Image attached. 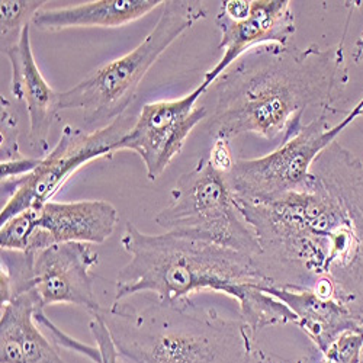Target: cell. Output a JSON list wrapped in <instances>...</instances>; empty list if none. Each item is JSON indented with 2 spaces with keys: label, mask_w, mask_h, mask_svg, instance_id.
Wrapping results in <instances>:
<instances>
[{
  "label": "cell",
  "mask_w": 363,
  "mask_h": 363,
  "mask_svg": "<svg viewBox=\"0 0 363 363\" xmlns=\"http://www.w3.org/2000/svg\"><path fill=\"white\" fill-rule=\"evenodd\" d=\"M35 209V231L26 252H40L54 245H102L118 224L116 208L104 199L76 202L50 201Z\"/></svg>",
  "instance_id": "cell-11"
},
{
  "label": "cell",
  "mask_w": 363,
  "mask_h": 363,
  "mask_svg": "<svg viewBox=\"0 0 363 363\" xmlns=\"http://www.w3.org/2000/svg\"><path fill=\"white\" fill-rule=\"evenodd\" d=\"M313 173L342 201L363 235V162L335 141L315 160Z\"/></svg>",
  "instance_id": "cell-16"
},
{
  "label": "cell",
  "mask_w": 363,
  "mask_h": 363,
  "mask_svg": "<svg viewBox=\"0 0 363 363\" xmlns=\"http://www.w3.org/2000/svg\"><path fill=\"white\" fill-rule=\"evenodd\" d=\"M121 246L131 259L116 277L113 302L138 294L177 302L211 291L238 302L241 320L253 336L270 325L296 324L284 302L266 292L270 281L246 253L173 233L145 234L131 223Z\"/></svg>",
  "instance_id": "cell-2"
},
{
  "label": "cell",
  "mask_w": 363,
  "mask_h": 363,
  "mask_svg": "<svg viewBox=\"0 0 363 363\" xmlns=\"http://www.w3.org/2000/svg\"><path fill=\"white\" fill-rule=\"evenodd\" d=\"M274 295L295 314L296 325L324 354L330 345L347 331H363V321L342 299L307 288L270 286Z\"/></svg>",
  "instance_id": "cell-13"
},
{
  "label": "cell",
  "mask_w": 363,
  "mask_h": 363,
  "mask_svg": "<svg viewBox=\"0 0 363 363\" xmlns=\"http://www.w3.org/2000/svg\"><path fill=\"white\" fill-rule=\"evenodd\" d=\"M209 162L218 172L227 176L231 172L235 162L230 150V141L216 140V144L213 145V150H211Z\"/></svg>",
  "instance_id": "cell-21"
},
{
  "label": "cell",
  "mask_w": 363,
  "mask_h": 363,
  "mask_svg": "<svg viewBox=\"0 0 363 363\" xmlns=\"http://www.w3.org/2000/svg\"><path fill=\"white\" fill-rule=\"evenodd\" d=\"M43 157L31 156L22 157L11 162H0V169H2V182H11L23 177L25 174L34 172L41 163Z\"/></svg>",
  "instance_id": "cell-20"
},
{
  "label": "cell",
  "mask_w": 363,
  "mask_h": 363,
  "mask_svg": "<svg viewBox=\"0 0 363 363\" xmlns=\"http://www.w3.org/2000/svg\"><path fill=\"white\" fill-rule=\"evenodd\" d=\"M357 6H360L363 9V2H359ZM354 63H362L363 62V23H362V33L356 41V45H354Z\"/></svg>",
  "instance_id": "cell-22"
},
{
  "label": "cell",
  "mask_w": 363,
  "mask_h": 363,
  "mask_svg": "<svg viewBox=\"0 0 363 363\" xmlns=\"http://www.w3.org/2000/svg\"><path fill=\"white\" fill-rule=\"evenodd\" d=\"M359 363H363V350H362V356H360V362Z\"/></svg>",
  "instance_id": "cell-23"
},
{
  "label": "cell",
  "mask_w": 363,
  "mask_h": 363,
  "mask_svg": "<svg viewBox=\"0 0 363 363\" xmlns=\"http://www.w3.org/2000/svg\"><path fill=\"white\" fill-rule=\"evenodd\" d=\"M47 2H26V0H2L0 15H2V52L19 44L22 34L33 25L35 15L45 8Z\"/></svg>",
  "instance_id": "cell-17"
},
{
  "label": "cell",
  "mask_w": 363,
  "mask_h": 363,
  "mask_svg": "<svg viewBox=\"0 0 363 363\" xmlns=\"http://www.w3.org/2000/svg\"><path fill=\"white\" fill-rule=\"evenodd\" d=\"M162 0H98L76 6L40 11L33 25L40 31H63L70 28H118L144 18L163 6Z\"/></svg>",
  "instance_id": "cell-15"
},
{
  "label": "cell",
  "mask_w": 363,
  "mask_h": 363,
  "mask_svg": "<svg viewBox=\"0 0 363 363\" xmlns=\"http://www.w3.org/2000/svg\"><path fill=\"white\" fill-rule=\"evenodd\" d=\"M201 83L191 94L173 101L145 104L128 134L119 141L118 151H133L145 166L147 179L156 182L180 155L194 128L208 118V108L199 105L206 94Z\"/></svg>",
  "instance_id": "cell-8"
},
{
  "label": "cell",
  "mask_w": 363,
  "mask_h": 363,
  "mask_svg": "<svg viewBox=\"0 0 363 363\" xmlns=\"http://www.w3.org/2000/svg\"><path fill=\"white\" fill-rule=\"evenodd\" d=\"M12 69L11 94L15 102L26 108L29 121L28 140L38 157L50 153L48 135L58 111V92L44 79L33 52L31 26H28L18 45L4 52Z\"/></svg>",
  "instance_id": "cell-12"
},
{
  "label": "cell",
  "mask_w": 363,
  "mask_h": 363,
  "mask_svg": "<svg viewBox=\"0 0 363 363\" xmlns=\"http://www.w3.org/2000/svg\"><path fill=\"white\" fill-rule=\"evenodd\" d=\"M135 118L137 115L127 112L94 131L65 125L58 143L41 159L34 172L16 180L2 182V198L6 203L0 211V224H5L22 211L50 202L87 163L112 159L116 145L128 134Z\"/></svg>",
  "instance_id": "cell-7"
},
{
  "label": "cell",
  "mask_w": 363,
  "mask_h": 363,
  "mask_svg": "<svg viewBox=\"0 0 363 363\" xmlns=\"http://www.w3.org/2000/svg\"><path fill=\"white\" fill-rule=\"evenodd\" d=\"M19 115L18 111L5 95H2V144H0V155L2 162H11L25 157L19 150Z\"/></svg>",
  "instance_id": "cell-19"
},
{
  "label": "cell",
  "mask_w": 363,
  "mask_h": 363,
  "mask_svg": "<svg viewBox=\"0 0 363 363\" xmlns=\"http://www.w3.org/2000/svg\"><path fill=\"white\" fill-rule=\"evenodd\" d=\"M99 263L94 245L63 243L34 253L29 292L45 310L55 304H72L84 308L90 315L102 307L95 298V275Z\"/></svg>",
  "instance_id": "cell-10"
},
{
  "label": "cell",
  "mask_w": 363,
  "mask_h": 363,
  "mask_svg": "<svg viewBox=\"0 0 363 363\" xmlns=\"http://www.w3.org/2000/svg\"><path fill=\"white\" fill-rule=\"evenodd\" d=\"M216 23L221 31L220 62L203 74L209 89L233 63L247 51L266 45H286L296 33L295 15L289 0H225L221 2Z\"/></svg>",
  "instance_id": "cell-9"
},
{
  "label": "cell",
  "mask_w": 363,
  "mask_h": 363,
  "mask_svg": "<svg viewBox=\"0 0 363 363\" xmlns=\"http://www.w3.org/2000/svg\"><path fill=\"white\" fill-rule=\"evenodd\" d=\"M35 231V209L22 211L0 228V246L2 250L26 252L29 241Z\"/></svg>",
  "instance_id": "cell-18"
},
{
  "label": "cell",
  "mask_w": 363,
  "mask_h": 363,
  "mask_svg": "<svg viewBox=\"0 0 363 363\" xmlns=\"http://www.w3.org/2000/svg\"><path fill=\"white\" fill-rule=\"evenodd\" d=\"M205 18L199 2H164L155 28L134 50L58 92V111H80L87 125L111 124L128 112L141 82L166 50Z\"/></svg>",
  "instance_id": "cell-4"
},
{
  "label": "cell",
  "mask_w": 363,
  "mask_h": 363,
  "mask_svg": "<svg viewBox=\"0 0 363 363\" xmlns=\"http://www.w3.org/2000/svg\"><path fill=\"white\" fill-rule=\"evenodd\" d=\"M43 310L31 292L2 306L0 363H66L43 335L37 311Z\"/></svg>",
  "instance_id": "cell-14"
},
{
  "label": "cell",
  "mask_w": 363,
  "mask_h": 363,
  "mask_svg": "<svg viewBox=\"0 0 363 363\" xmlns=\"http://www.w3.org/2000/svg\"><path fill=\"white\" fill-rule=\"evenodd\" d=\"M345 37L331 47L266 44L241 55L206 90L208 134L286 140L304 127L308 108L339 112L336 102L349 83Z\"/></svg>",
  "instance_id": "cell-1"
},
{
  "label": "cell",
  "mask_w": 363,
  "mask_h": 363,
  "mask_svg": "<svg viewBox=\"0 0 363 363\" xmlns=\"http://www.w3.org/2000/svg\"><path fill=\"white\" fill-rule=\"evenodd\" d=\"M166 230L206 243L228 247L252 257L260 255L256 234L237 205L225 174L209 159L182 174L170 194V202L156 217Z\"/></svg>",
  "instance_id": "cell-5"
},
{
  "label": "cell",
  "mask_w": 363,
  "mask_h": 363,
  "mask_svg": "<svg viewBox=\"0 0 363 363\" xmlns=\"http://www.w3.org/2000/svg\"><path fill=\"white\" fill-rule=\"evenodd\" d=\"M96 314L127 363H249L255 336L243 320L224 318L191 299L147 295L141 307L124 299Z\"/></svg>",
  "instance_id": "cell-3"
},
{
  "label": "cell",
  "mask_w": 363,
  "mask_h": 363,
  "mask_svg": "<svg viewBox=\"0 0 363 363\" xmlns=\"http://www.w3.org/2000/svg\"><path fill=\"white\" fill-rule=\"evenodd\" d=\"M328 115L320 112L263 157L235 160L227 174L234 196L247 202H267L307 188L320 155L359 116H363V98L335 125H328Z\"/></svg>",
  "instance_id": "cell-6"
}]
</instances>
